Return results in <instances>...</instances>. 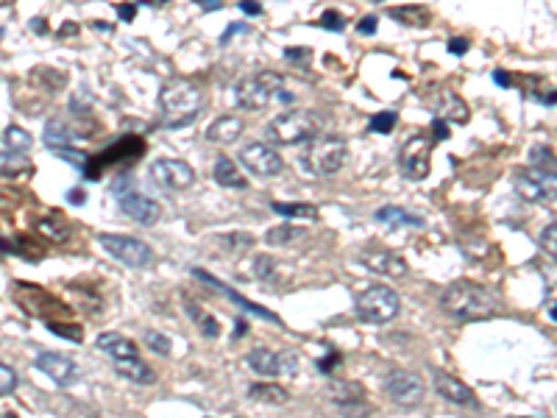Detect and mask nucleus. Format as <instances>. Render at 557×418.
I'll use <instances>...</instances> for the list:
<instances>
[{
	"label": "nucleus",
	"instance_id": "6ab92c4d",
	"mask_svg": "<svg viewBox=\"0 0 557 418\" xmlns=\"http://www.w3.org/2000/svg\"><path fill=\"white\" fill-rule=\"evenodd\" d=\"M243 129H246V123L237 115H223V118L209 123L206 140L215 142V145H229V142H235L243 134Z\"/></svg>",
	"mask_w": 557,
	"mask_h": 418
},
{
	"label": "nucleus",
	"instance_id": "4c0bfd02",
	"mask_svg": "<svg viewBox=\"0 0 557 418\" xmlns=\"http://www.w3.org/2000/svg\"><path fill=\"white\" fill-rule=\"evenodd\" d=\"M449 50H452V54H466V50H468V39H452V42H449Z\"/></svg>",
	"mask_w": 557,
	"mask_h": 418
},
{
	"label": "nucleus",
	"instance_id": "6e6552de",
	"mask_svg": "<svg viewBox=\"0 0 557 418\" xmlns=\"http://www.w3.org/2000/svg\"><path fill=\"white\" fill-rule=\"evenodd\" d=\"M399 168L410 182H424L432 171V140L424 134L410 137L399 151Z\"/></svg>",
	"mask_w": 557,
	"mask_h": 418
},
{
	"label": "nucleus",
	"instance_id": "7c9ffc66",
	"mask_svg": "<svg viewBox=\"0 0 557 418\" xmlns=\"http://www.w3.org/2000/svg\"><path fill=\"white\" fill-rule=\"evenodd\" d=\"M396 120H399V115H396V112H379V115H373V118H371L368 129H371V131H376V134H390V131L396 129Z\"/></svg>",
	"mask_w": 557,
	"mask_h": 418
},
{
	"label": "nucleus",
	"instance_id": "393cba45",
	"mask_svg": "<svg viewBox=\"0 0 557 418\" xmlns=\"http://www.w3.org/2000/svg\"><path fill=\"white\" fill-rule=\"evenodd\" d=\"M273 213L282 218H299V221H318V206L299 204V201H276Z\"/></svg>",
	"mask_w": 557,
	"mask_h": 418
},
{
	"label": "nucleus",
	"instance_id": "bb28decb",
	"mask_svg": "<svg viewBox=\"0 0 557 418\" xmlns=\"http://www.w3.org/2000/svg\"><path fill=\"white\" fill-rule=\"evenodd\" d=\"M390 17L405 23V26H415V28H424L426 20H429V12L421 9V6H405V9H390Z\"/></svg>",
	"mask_w": 557,
	"mask_h": 418
},
{
	"label": "nucleus",
	"instance_id": "9b49d317",
	"mask_svg": "<svg viewBox=\"0 0 557 418\" xmlns=\"http://www.w3.org/2000/svg\"><path fill=\"white\" fill-rule=\"evenodd\" d=\"M384 391H387L390 399H394L396 404H402V407H415V404H421V402H424V393H426L421 377L413 374V371H405V369H396V371L387 374Z\"/></svg>",
	"mask_w": 557,
	"mask_h": 418
},
{
	"label": "nucleus",
	"instance_id": "1a4fd4ad",
	"mask_svg": "<svg viewBox=\"0 0 557 418\" xmlns=\"http://www.w3.org/2000/svg\"><path fill=\"white\" fill-rule=\"evenodd\" d=\"M151 182L159 184L162 190H187L195 182V171L184 160H173V156H162V160L151 162Z\"/></svg>",
	"mask_w": 557,
	"mask_h": 418
},
{
	"label": "nucleus",
	"instance_id": "f03ea898",
	"mask_svg": "<svg viewBox=\"0 0 557 418\" xmlns=\"http://www.w3.org/2000/svg\"><path fill=\"white\" fill-rule=\"evenodd\" d=\"M201 103H204L201 89L187 78H171L159 92V110L171 129L193 123L201 112Z\"/></svg>",
	"mask_w": 557,
	"mask_h": 418
},
{
	"label": "nucleus",
	"instance_id": "c85d7f7f",
	"mask_svg": "<svg viewBox=\"0 0 557 418\" xmlns=\"http://www.w3.org/2000/svg\"><path fill=\"white\" fill-rule=\"evenodd\" d=\"M530 160H532V168L535 171H543L549 176H554V151L549 145H535L530 151Z\"/></svg>",
	"mask_w": 557,
	"mask_h": 418
},
{
	"label": "nucleus",
	"instance_id": "aec40b11",
	"mask_svg": "<svg viewBox=\"0 0 557 418\" xmlns=\"http://www.w3.org/2000/svg\"><path fill=\"white\" fill-rule=\"evenodd\" d=\"M435 112H437V120H452V123H466L468 120V107L455 95V92H440L437 100H435Z\"/></svg>",
	"mask_w": 557,
	"mask_h": 418
},
{
	"label": "nucleus",
	"instance_id": "412c9836",
	"mask_svg": "<svg viewBox=\"0 0 557 418\" xmlns=\"http://www.w3.org/2000/svg\"><path fill=\"white\" fill-rule=\"evenodd\" d=\"M98 349H100V351H106V354L111 357V362L140 354V351H137V343H134V340H129L126 335H118V332H103V335L98 338Z\"/></svg>",
	"mask_w": 557,
	"mask_h": 418
},
{
	"label": "nucleus",
	"instance_id": "2f4dec72",
	"mask_svg": "<svg viewBox=\"0 0 557 418\" xmlns=\"http://www.w3.org/2000/svg\"><path fill=\"white\" fill-rule=\"evenodd\" d=\"M17 388V374L9 369L6 362H0V396H9Z\"/></svg>",
	"mask_w": 557,
	"mask_h": 418
},
{
	"label": "nucleus",
	"instance_id": "423d86ee",
	"mask_svg": "<svg viewBox=\"0 0 557 418\" xmlns=\"http://www.w3.org/2000/svg\"><path fill=\"white\" fill-rule=\"evenodd\" d=\"M278 89H282V76L273 70H262V73L246 76L235 84V100H237V107L257 112V110L268 107V103L278 95Z\"/></svg>",
	"mask_w": 557,
	"mask_h": 418
},
{
	"label": "nucleus",
	"instance_id": "e433bc0d",
	"mask_svg": "<svg viewBox=\"0 0 557 418\" xmlns=\"http://www.w3.org/2000/svg\"><path fill=\"white\" fill-rule=\"evenodd\" d=\"M432 134H437L435 140H446V137H449V126H446L443 120H435V126H432Z\"/></svg>",
	"mask_w": 557,
	"mask_h": 418
},
{
	"label": "nucleus",
	"instance_id": "4be33fe9",
	"mask_svg": "<svg viewBox=\"0 0 557 418\" xmlns=\"http://www.w3.org/2000/svg\"><path fill=\"white\" fill-rule=\"evenodd\" d=\"M212 173H215V182H217L220 187H237V190H246V187H248L246 176L240 173V168L235 165V160H229V156H217V162H215Z\"/></svg>",
	"mask_w": 557,
	"mask_h": 418
},
{
	"label": "nucleus",
	"instance_id": "473e14b6",
	"mask_svg": "<svg viewBox=\"0 0 557 418\" xmlns=\"http://www.w3.org/2000/svg\"><path fill=\"white\" fill-rule=\"evenodd\" d=\"M273 271H276V263L270 256H257V263H254V274L259 279H273Z\"/></svg>",
	"mask_w": 557,
	"mask_h": 418
},
{
	"label": "nucleus",
	"instance_id": "72a5a7b5",
	"mask_svg": "<svg viewBox=\"0 0 557 418\" xmlns=\"http://www.w3.org/2000/svg\"><path fill=\"white\" fill-rule=\"evenodd\" d=\"M145 343H148L153 351H159V354L171 351V340H167L164 335H159V332H145Z\"/></svg>",
	"mask_w": 557,
	"mask_h": 418
},
{
	"label": "nucleus",
	"instance_id": "c9c22d12",
	"mask_svg": "<svg viewBox=\"0 0 557 418\" xmlns=\"http://www.w3.org/2000/svg\"><path fill=\"white\" fill-rule=\"evenodd\" d=\"M321 26H326L329 31H341V26H343V17H341L338 12H326V15L321 17Z\"/></svg>",
	"mask_w": 557,
	"mask_h": 418
},
{
	"label": "nucleus",
	"instance_id": "f3484780",
	"mask_svg": "<svg viewBox=\"0 0 557 418\" xmlns=\"http://www.w3.org/2000/svg\"><path fill=\"white\" fill-rule=\"evenodd\" d=\"M246 360H248L251 369L257 374H262V377H282L285 371H290V360L285 354L273 351V349H265V346L251 349Z\"/></svg>",
	"mask_w": 557,
	"mask_h": 418
},
{
	"label": "nucleus",
	"instance_id": "5701e85b",
	"mask_svg": "<svg viewBox=\"0 0 557 418\" xmlns=\"http://www.w3.org/2000/svg\"><path fill=\"white\" fill-rule=\"evenodd\" d=\"M248 396H251V399H257L259 404H268V407L288 404V399H290V393H288L282 385H273V382L251 385V388H248Z\"/></svg>",
	"mask_w": 557,
	"mask_h": 418
},
{
	"label": "nucleus",
	"instance_id": "c756f323",
	"mask_svg": "<svg viewBox=\"0 0 557 418\" xmlns=\"http://www.w3.org/2000/svg\"><path fill=\"white\" fill-rule=\"evenodd\" d=\"M6 148H9L12 153H17V151H28V148H31V137H28V131H23L20 126H9V129H6Z\"/></svg>",
	"mask_w": 557,
	"mask_h": 418
},
{
	"label": "nucleus",
	"instance_id": "f257e3e1",
	"mask_svg": "<svg viewBox=\"0 0 557 418\" xmlns=\"http://www.w3.org/2000/svg\"><path fill=\"white\" fill-rule=\"evenodd\" d=\"M440 309L455 321H485L499 312V298L488 287L460 279L440 293Z\"/></svg>",
	"mask_w": 557,
	"mask_h": 418
},
{
	"label": "nucleus",
	"instance_id": "b1692460",
	"mask_svg": "<svg viewBox=\"0 0 557 418\" xmlns=\"http://www.w3.org/2000/svg\"><path fill=\"white\" fill-rule=\"evenodd\" d=\"M376 221L390 224L394 229H399V226H424V221L418 215L407 213V209H402V206H382V209H376Z\"/></svg>",
	"mask_w": 557,
	"mask_h": 418
},
{
	"label": "nucleus",
	"instance_id": "39448f33",
	"mask_svg": "<svg viewBox=\"0 0 557 418\" xmlns=\"http://www.w3.org/2000/svg\"><path fill=\"white\" fill-rule=\"evenodd\" d=\"M354 309H357L360 321H365V324H387L399 316L402 301L387 285H368L365 290L357 293Z\"/></svg>",
	"mask_w": 557,
	"mask_h": 418
},
{
	"label": "nucleus",
	"instance_id": "0eeeda50",
	"mask_svg": "<svg viewBox=\"0 0 557 418\" xmlns=\"http://www.w3.org/2000/svg\"><path fill=\"white\" fill-rule=\"evenodd\" d=\"M98 243L118 259V263L129 266V268H145L151 259H153V251L148 243L131 237V235H100Z\"/></svg>",
	"mask_w": 557,
	"mask_h": 418
},
{
	"label": "nucleus",
	"instance_id": "a878e982",
	"mask_svg": "<svg viewBox=\"0 0 557 418\" xmlns=\"http://www.w3.org/2000/svg\"><path fill=\"white\" fill-rule=\"evenodd\" d=\"M187 312L193 316V321L198 324V329L206 335V338H217V332H220V327H217V321L209 316V312L198 304V301H187Z\"/></svg>",
	"mask_w": 557,
	"mask_h": 418
},
{
	"label": "nucleus",
	"instance_id": "cd10ccee",
	"mask_svg": "<svg viewBox=\"0 0 557 418\" xmlns=\"http://www.w3.org/2000/svg\"><path fill=\"white\" fill-rule=\"evenodd\" d=\"M307 232L301 229V226H276V229H270L268 235H265V240L270 243V246H290V243H296V240H301Z\"/></svg>",
	"mask_w": 557,
	"mask_h": 418
},
{
	"label": "nucleus",
	"instance_id": "ea45409f",
	"mask_svg": "<svg viewBox=\"0 0 557 418\" xmlns=\"http://www.w3.org/2000/svg\"><path fill=\"white\" fill-rule=\"evenodd\" d=\"M240 9H243V12H248V15H259V12H262V9H259L257 4H251V0H243V4H240Z\"/></svg>",
	"mask_w": 557,
	"mask_h": 418
},
{
	"label": "nucleus",
	"instance_id": "ddd939ff",
	"mask_svg": "<svg viewBox=\"0 0 557 418\" xmlns=\"http://www.w3.org/2000/svg\"><path fill=\"white\" fill-rule=\"evenodd\" d=\"M37 369L62 388H68L79 380V365L68 354H59V351H42L37 357Z\"/></svg>",
	"mask_w": 557,
	"mask_h": 418
},
{
	"label": "nucleus",
	"instance_id": "a19ab883",
	"mask_svg": "<svg viewBox=\"0 0 557 418\" xmlns=\"http://www.w3.org/2000/svg\"><path fill=\"white\" fill-rule=\"evenodd\" d=\"M201 6H204V9H212V12H217V9H220L223 4H220V0H212V4H209V0H201Z\"/></svg>",
	"mask_w": 557,
	"mask_h": 418
},
{
	"label": "nucleus",
	"instance_id": "58836bf2",
	"mask_svg": "<svg viewBox=\"0 0 557 418\" xmlns=\"http://www.w3.org/2000/svg\"><path fill=\"white\" fill-rule=\"evenodd\" d=\"M373 31H376V17L360 20V34H373Z\"/></svg>",
	"mask_w": 557,
	"mask_h": 418
},
{
	"label": "nucleus",
	"instance_id": "dca6fc26",
	"mask_svg": "<svg viewBox=\"0 0 557 418\" xmlns=\"http://www.w3.org/2000/svg\"><path fill=\"white\" fill-rule=\"evenodd\" d=\"M435 380V391L452 404H463V407H477V393L457 377L446 374V371H432Z\"/></svg>",
	"mask_w": 557,
	"mask_h": 418
},
{
	"label": "nucleus",
	"instance_id": "a211bd4d",
	"mask_svg": "<svg viewBox=\"0 0 557 418\" xmlns=\"http://www.w3.org/2000/svg\"><path fill=\"white\" fill-rule=\"evenodd\" d=\"M111 365H115V371H118L121 377H126V380L134 382V385H156V371L151 369V365H148L140 354L126 357V360H115Z\"/></svg>",
	"mask_w": 557,
	"mask_h": 418
},
{
	"label": "nucleus",
	"instance_id": "4468645a",
	"mask_svg": "<svg viewBox=\"0 0 557 418\" xmlns=\"http://www.w3.org/2000/svg\"><path fill=\"white\" fill-rule=\"evenodd\" d=\"M360 263L373 271V274H382V277H390V279H405L407 277V263L394 254V251H387V248H368L360 254Z\"/></svg>",
	"mask_w": 557,
	"mask_h": 418
},
{
	"label": "nucleus",
	"instance_id": "7ed1b4c3",
	"mask_svg": "<svg viewBox=\"0 0 557 418\" xmlns=\"http://www.w3.org/2000/svg\"><path fill=\"white\" fill-rule=\"evenodd\" d=\"M323 131V115H318L315 110H290L276 115L265 134L270 142L276 145H299V142H310Z\"/></svg>",
	"mask_w": 557,
	"mask_h": 418
},
{
	"label": "nucleus",
	"instance_id": "20e7f679",
	"mask_svg": "<svg viewBox=\"0 0 557 418\" xmlns=\"http://www.w3.org/2000/svg\"><path fill=\"white\" fill-rule=\"evenodd\" d=\"M349 160V145L341 134H318L301 151L299 165L312 176H331L338 173Z\"/></svg>",
	"mask_w": 557,
	"mask_h": 418
},
{
	"label": "nucleus",
	"instance_id": "9d476101",
	"mask_svg": "<svg viewBox=\"0 0 557 418\" xmlns=\"http://www.w3.org/2000/svg\"><path fill=\"white\" fill-rule=\"evenodd\" d=\"M240 165L254 173V176H276L282 173L285 168V160L278 156V151L268 142H248L243 151H240Z\"/></svg>",
	"mask_w": 557,
	"mask_h": 418
},
{
	"label": "nucleus",
	"instance_id": "f8f14e48",
	"mask_svg": "<svg viewBox=\"0 0 557 418\" xmlns=\"http://www.w3.org/2000/svg\"><path fill=\"white\" fill-rule=\"evenodd\" d=\"M516 193L527 201V204H546L554 195V176L535 171V168H524L516 173Z\"/></svg>",
	"mask_w": 557,
	"mask_h": 418
},
{
	"label": "nucleus",
	"instance_id": "2eb2a0df",
	"mask_svg": "<svg viewBox=\"0 0 557 418\" xmlns=\"http://www.w3.org/2000/svg\"><path fill=\"white\" fill-rule=\"evenodd\" d=\"M121 209L131 221H137L142 226H153L159 221V204L153 198L137 193V190H129L121 195Z\"/></svg>",
	"mask_w": 557,
	"mask_h": 418
},
{
	"label": "nucleus",
	"instance_id": "f704fd0d",
	"mask_svg": "<svg viewBox=\"0 0 557 418\" xmlns=\"http://www.w3.org/2000/svg\"><path fill=\"white\" fill-rule=\"evenodd\" d=\"M541 246L554 256L557 254V226L554 224H549L546 229H543V235H541Z\"/></svg>",
	"mask_w": 557,
	"mask_h": 418
}]
</instances>
